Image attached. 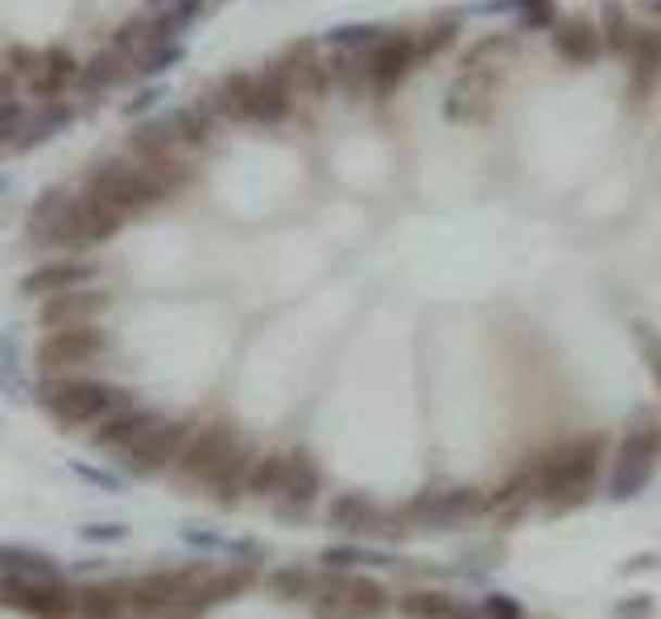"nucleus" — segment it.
Here are the masks:
<instances>
[{"mask_svg":"<svg viewBox=\"0 0 661 619\" xmlns=\"http://www.w3.org/2000/svg\"><path fill=\"white\" fill-rule=\"evenodd\" d=\"M330 529H344V533H372V525L381 520L376 504L364 492H344L330 500L327 508Z\"/></svg>","mask_w":661,"mask_h":619,"instance_id":"17","label":"nucleus"},{"mask_svg":"<svg viewBox=\"0 0 661 619\" xmlns=\"http://www.w3.org/2000/svg\"><path fill=\"white\" fill-rule=\"evenodd\" d=\"M344 591H348V578H323L319 586H314V616L319 619H339L344 616Z\"/></svg>","mask_w":661,"mask_h":619,"instance_id":"32","label":"nucleus"},{"mask_svg":"<svg viewBox=\"0 0 661 619\" xmlns=\"http://www.w3.org/2000/svg\"><path fill=\"white\" fill-rule=\"evenodd\" d=\"M633 339H637L640 359L649 364V371H653V380H658L661 389V334L653 327H645V323H633Z\"/></svg>","mask_w":661,"mask_h":619,"instance_id":"37","label":"nucleus"},{"mask_svg":"<svg viewBox=\"0 0 661 619\" xmlns=\"http://www.w3.org/2000/svg\"><path fill=\"white\" fill-rule=\"evenodd\" d=\"M645 566H661V554H640V557H633L628 574H633V570H645Z\"/></svg>","mask_w":661,"mask_h":619,"instance_id":"49","label":"nucleus"},{"mask_svg":"<svg viewBox=\"0 0 661 619\" xmlns=\"http://www.w3.org/2000/svg\"><path fill=\"white\" fill-rule=\"evenodd\" d=\"M479 508H484L479 492H472V488H454V492L422 495V500H413L410 516H417V520H422V525H431V529H442V525L463 520V516L479 513Z\"/></svg>","mask_w":661,"mask_h":619,"instance_id":"15","label":"nucleus"},{"mask_svg":"<svg viewBox=\"0 0 661 619\" xmlns=\"http://www.w3.org/2000/svg\"><path fill=\"white\" fill-rule=\"evenodd\" d=\"M356 561H381V557L364 554V549H351V545H330L327 554H323V566H327V570H348Z\"/></svg>","mask_w":661,"mask_h":619,"instance_id":"40","label":"nucleus"},{"mask_svg":"<svg viewBox=\"0 0 661 619\" xmlns=\"http://www.w3.org/2000/svg\"><path fill=\"white\" fill-rule=\"evenodd\" d=\"M21 611H29V616H38V619H71L75 616V591H71V586H62L59 578L29 582Z\"/></svg>","mask_w":661,"mask_h":619,"instance_id":"16","label":"nucleus"},{"mask_svg":"<svg viewBox=\"0 0 661 619\" xmlns=\"http://www.w3.org/2000/svg\"><path fill=\"white\" fill-rule=\"evenodd\" d=\"M323 488V471H319V463L310 458L307 451H294L286 454V483H282V492L289 504H310L314 495Z\"/></svg>","mask_w":661,"mask_h":619,"instance_id":"19","label":"nucleus"},{"mask_svg":"<svg viewBox=\"0 0 661 619\" xmlns=\"http://www.w3.org/2000/svg\"><path fill=\"white\" fill-rule=\"evenodd\" d=\"M103 351H108V334L91 323H79V327H59L50 339H41L38 364L46 371H62L75 364H91Z\"/></svg>","mask_w":661,"mask_h":619,"instance_id":"7","label":"nucleus"},{"mask_svg":"<svg viewBox=\"0 0 661 619\" xmlns=\"http://www.w3.org/2000/svg\"><path fill=\"white\" fill-rule=\"evenodd\" d=\"M442 619H484V616H479V607H463V603H454Z\"/></svg>","mask_w":661,"mask_h":619,"instance_id":"48","label":"nucleus"},{"mask_svg":"<svg viewBox=\"0 0 661 619\" xmlns=\"http://www.w3.org/2000/svg\"><path fill=\"white\" fill-rule=\"evenodd\" d=\"M624 59H628V100L640 103L661 75V25H645V29L637 25Z\"/></svg>","mask_w":661,"mask_h":619,"instance_id":"11","label":"nucleus"},{"mask_svg":"<svg viewBox=\"0 0 661 619\" xmlns=\"http://www.w3.org/2000/svg\"><path fill=\"white\" fill-rule=\"evenodd\" d=\"M79 536L83 541H96V545H103V541H124V536H128V525H116V520H108V525H83Z\"/></svg>","mask_w":661,"mask_h":619,"instance_id":"42","label":"nucleus"},{"mask_svg":"<svg viewBox=\"0 0 661 619\" xmlns=\"http://www.w3.org/2000/svg\"><path fill=\"white\" fill-rule=\"evenodd\" d=\"M75 611L83 619H121L124 616V595L112 586H87L75 598Z\"/></svg>","mask_w":661,"mask_h":619,"instance_id":"26","label":"nucleus"},{"mask_svg":"<svg viewBox=\"0 0 661 619\" xmlns=\"http://www.w3.org/2000/svg\"><path fill=\"white\" fill-rule=\"evenodd\" d=\"M516 17L521 25H529V29H550L554 25V0H513Z\"/></svg>","mask_w":661,"mask_h":619,"instance_id":"38","label":"nucleus"},{"mask_svg":"<svg viewBox=\"0 0 661 619\" xmlns=\"http://www.w3.org/2000/svg\"><path fill=\"white\" fill-rule=\"evenodd\" d=\"M4 62H13V75H29V71H41V54H29V50H21V46H13Z\"/></svg>","mask_w":661,"mask_h":619,"instance_id":"47","label":"nucleus"},{"mask_svg":"<svg viewBox=\"0 0 661 619\" xmlns=\"http://www.w3.org/2000/svg\"><path fill=\"white\" fill-rule=\"evenodd\" d=\"M661 454V430L653 417H637L616 446V463H612V500H633V495L649 483L653 463Z\"/></svg>","mask_w":661,"mask_h":619,"instance_id":"5","label":"nucleus"},{"mask_svg":"<svg viewBox=\"0 0 661 619\" xmlns=\"http://www.w3.org/2000/svg\"><path fill=\"white\" fill-rule=\"evenodd\" d=\"M87 87H103V83L121 79V50H103L96 59L87 62V71H79Z\"/></svg>","mask_w":661,"mask_h":619,"instance_id":"35","label":"nucleus"},{"mask_svg":"<svg viewBox=\"0 0 661 619\" xmlns=\"http://www.w3.org/2000/svg\"><path fill=\"white\" fill-rule=\"evenodd\" d=\"M0 389L9 392L13 401H25V396H29V384H25V376H21L17 339H13V334L0 339Z\"/></svg>","mask_w":661,"mask_h":619,"instance_id":"29","label":"nucleus"},{"mask_svg":"<svg viewBox=\"0 0 661 619\" xmlns=\"http://www.w3.org/2000/svg\"><path fill=\"white\" fill-rule=\"evenodd\" d=\"M550 41H554L558 59L571 62V66H591V62H599V54H603L599 25L591 17H583V13L558 17L554 25H550Z\"/></svg>","mask_w":661,"mask_h":619,"instance_id":"10","label":"nucleus"},{"mask_svg":"<svg viewBox=\"0 0 661 619\" xmlns=\"http://www.w3.org/2000/svg\"><path fill=\"white\" fill-rule=\"evenodd\" d=\"M75 75H79V62L71 59L62 46H50V50L41 54V71H38V79H34V91H38L41 100H54Z\"/></svg>","mask_w":661,"mask_h":619,"instance_id":"21","label":"nucleus"},{"mask_svg":"<svg viewBox=\"0 0 661 619\" xmlns=\"http://www.w3.org/2000/svg\"><path fill=\"white\" fill-rule=\"evenodd\" d=\"M66 121H71V108H66V103H54V108H46V116H38V121L29 124V128H21L25 137H17V149H29V144H38V141H50V137H54V132H59Z\"/></svg>","mask_w":661,"mask_h":619,"instance_id":"31","label":"nucleus"},{"mask_svg":"<svg viewBox=\"0 0 661 619\" xmlns=\"http://www.w3.org/2000/svg\"><path fill=\"white\" fill-rule=\"evenodd\" d=\"M599 38H603V50H612V54H624L628 50V41L637 34V25L628 17V9L616 4V0H603V9H599Z\"/></svg>","mask_w":661,"mask_h":619,"instance_id":"24","label":"nucleus"},{"mask_svg":"<svg viewBox=\"0 0 661 619\" xmlns=\"http://www.w3.org/2000/svg\"><path fill=\"white\" fill-rule=\"evenodd\" d=\"M190 442V426L186 421H158L153 430H145L133 446H128V467L137 475L162 471L165 463H174L183 446Z\"/></svg>","mask_w":661,"mask_h":619,"instance_id":"9","label":"nucleus"},{"mask_svg":"<svg viewBox=\"0 0 661 619\" xmlns=\"http://www.w3.org/2000/svg\"><path fill=\"white\" fill-rule=\"evenodd\" d=\"M289 108H294V87H289L286 71H282V62L265 71V75H257L252 79V91H248V103H245V116L257 124H277L289 116Z\"/></svg>","mask_w":661,"mask_h":619,"instance_id":"12","label":"nucleus"},{"mask_svg":"<svg viewBox=\"0 0 661 619\" xmlns=\"http://www.w3.org/2000/svg\"><path fill=\"white\" fill-rule=\"evenodd\" d=\"M269 595L286 598V603H298V598L314 595V578H310L307 566H277L273 574L265 578Z\"/></svg>","mask_w":661,"mask_h":619,"instance_id":"25","label":"nucleus"},{"mask_svg":"<svg viewBox=\"0 0 661 619\" xmlns=\"http://www.w3.org/2000/svg\"><path fill=\"white\" fill-rule=\"evenodd\" d=\"M100 268L91 261H50V265L29 268L21 277V293L29 298H50V293H66V289H79L87 281H96Z\"/></svg>","mask_w":661,"mask_h":619,"instance_id":"14","label":"nucleus"},{"mask_svg":"<svg viewBox=\"0 0 661 619\" xmlns=\"http://www.w3.org/2000/svg\"><path fill=\"white\" fill-rule=\"evenodd\" d=\"M158 426V417L153 413H141V409H116L103 417L100 433H96V446H133L145 430H153Z\"/></svg>","mask_w":661,"mask_h":619,"instance_id":"18","label":"nucleus"},{"mask_svg":"<svg viewBox=\"0 0 661 619\" xmlns=\"http://www.w3.org/2000/svg\"><path fill=\"white\" fill-rule=\"evenodd\" d=\"M413 66H417V34H385L369 50L364 75H369V87L376 96H389L406 83Z\"/></svg>","mask_w":661,"mask_h":619,"instance_id":"6","label":"nucleus"},{"mask_svg":"<svg viewBox=\"0 0 661 619\" xmlns=\"http://www.w3.org/2000/svg\"><path fill=\"white\" fill-rule=\"evenodd\" d=\"M484 100H488V83L479 71H463V79L447 91V116L451 121H472L484 112Z\"/></svg>","mask_w":661,"mask_h":619,"instance_id":"22","label":"nucleus"},{"mask_svg":"<svg viewBox=\"0 0 661 619\" xmlns=\"http://www.w3.org/2000/svg\"><path fill=\"white\" fill-rule=\"evenodd\" d=\"M645 13H653V17H661V0H637Z\"/></svg>","mask_w":661,"mask_h":619,"instance_id":"51","label":"nucleus"},{"mask_svg":"<svg viewBox=\"0 0 661 619\" xmlns=\"http://www.w3.org/2000/svg\"><path fill=\"white\" fill-rule=\"evenodd\" d=\"M174 141H178V137L170 132V124H145V128L133 132V149L145 153V157H153V162L165 157V149H170Z\"/></svg>","mask_w":661,"mask_h":619,"instance_id":"34","label":"nucleus"},{"mask_svg":"<svg viewBox=\"0 0 661 619\" xmlns=\"http://www.w3.org/2000/svg\"><path fill=\"white\" fill-rule=\"evenodd\" d=\"M21 124H25V112H21V103L0 100V141H9V137L17 141Z\"/></svg>","mask_w":661,"mask_h":619,"instance_id":"43","label":"nucleus"},{"mask_svg":"<svg viewBox=\"0 0 661 619\" xmlns=\"http://www.w3.org/2000/svg\"><path fill=\"white\" fill-rule=\"evenodd\" d=\"M170 128H174L178 141H190V144L207 141V132H211V112H207V103H199V108H183V112L170 121Z\"/></svg>","mask_w":661,"mask_h":619,"instance_id":"33","label":"nucleus"},{"mask_svg":"<svg viewBox=\"0 0 661 619\" xmlns=\"http://www.w3.org/2000/svg\"><path fill=\"white\" fill-rule=\"evenodd\" d=\"M71 471L83 475L87 483H96V488H103V492H121L124 483L116 479V475H108V471H91V467H83V463H71Z\"/></svg>","mask_w":661,"mask_h":619,"instance_id":"45","label":"nucleus"},{"mask_svg":"<svg viewBox=\"0 0 661 619\" xmlns=\"http://www.w3.org/2000/svg\"><path fill=\"white\" fill-rule=\"evenodd\" d=\"M389 607V591L372 578H348V591H344V616L339 619H376Z\"/></svg>","mask_w":661,"mask_h":619,"instance_id":"20","label":"nucleus"},{"mask_svg":"<svg viewBox=\"0 0 661 619\" xmlns=\"http://www.w3.org/2000/svg\"><path fill=\"white\" fill-rule=\"evenodd\" d=\"M165 190H170V186H165L149 165L137 169V165H124V162H103L87 174V194L112 203L116 211H124V215H128V211H141V206L162 203Z\"/></svg>","mask_w":661,"mask_h":619,"instance_id":"3","label":"nucleus"},{"mask_svg":"<svg viewBox=\"0 0 661 619\" xmlns=\"http://www.w3.org/2000/svg\"><path fill=\"white\" fill-rule=\"evenodd\" d=\"M25 591H29V578L13 574V570H0V603H4V607H21V603H25Z\"/></svg>","mask_w":661,"mask_h":619,"instance_id":"41","label":"nucleus"},{"mask_svg":"<svg viewBox=\"0 0 661 619\" xmlns=\"http://www.w3.org/2000/svg\"><path fill=\"white\" fill-rule=\"evenodd\" d=\"M128 607H133L137 616H162V611H170L153 591H145L141 582H137V591H133V598H128Z\"/></svg>","mask_w":661,"mask_h":619,"instance_id":"44","label":"nucleus"},{"mask_svg":"<svg viewBox=\"0 0 661 619\" xmlns=\"http://www.w3.org/2000/svg\"><path fill=\"white\" fill-rule=\"evenodd\" d=\"M645 616H653V598L649 595H637L616 607V619H645Z\"/></svg>","mask_w":661,"mask_h":619,"instance_id":"46","label":"nucleus"},{"mask_svg":"<svg viewBox=\"0 0 661 619\" xmlns=\"http://www.w3.org/2000/svg\"><path fill=\"white\" fill-rule=\"evenodd\" d=\"M479 616L484 619H525V607H521L513 595H484Z\"/></svg>","mask_w":661,"mask_h":619,"instance_id":"39","label":"nucleus"},{"mask_svg":"<svg viewBox=\"0 0 661 619\" xmlns=\"http://www.w3.org/2000/svg\"><path fill=\"white\" fill-rule=\"evenodd\" d=\"M153 100H158V91H145V96H137V103H128V112H141V108H149Z\"/></svg>","mask_w":661,"mask_h":619,"instance_id":"50","label":"nucleus"},{"mask_svg":"<svg viewBox=\"0 0 661 619\" xmlns=\"http://www.w3.org/2000/svg\"><path fill=\"white\" fill-rule=\"evenodd\" d=\"M282 483H286V454H265V458H257V463L248 467L245 488L252 495H277Z\"/></svg>","mask_w":661,"mask_h":619,"instance_id":"27","label":"nucleus"},{"mask_svg":"<svg viewBox=\"0 0 661 619\" xmlns=\"http://www.w3.org/2000/svg\"><path fill=\"white\" fill-rule=\"evenodd\" d=\"M121 224H124V211H116L112 203H103V199L83 190L79 199H62L59 215H54V224L46 231V240L66 248H91L112 240V236L121 231Z\"/></svg>","mask_w":661,"mask_h":619,"instance_id":"2","label":"nucleus"},{"mask_svg":"<svg viewBox=\"0 0 661 619\" xmlns=\"http://www.w3.org/2000/svg\"><path fill=\"white\" fill-rule=\"evenodd\" d=\"M454 34H459V17H438L431 29H422V34H417V62L442 54L454 41Z\"/></svg>","mask_w":661,"mask_h":619,"instance_id":"30","label":"nucleus"},{"mask_svg":"<svg viewBox=\"0 0 661 619\" xmlns=\"http://www.w3.org/2000/svg\"><path fill=\"white\" fill-rule=\"evenodd\" d=\"M240 451V442H236V433H232V426H224V421H215V426H207V430L190 433V442L183 446V454H178V467H183L190 479H203V483H211L215 475L227 467V458Z\"/></svg>","mask_w":661,"mask_h":619,"instance_id":"8","label":"nucleus"},{"mask_svg":"<svg viewBox=\"0 0 661 619\" xmlns=\"http://www.w3.org/2000/svg\"><path fill=\"white\" fill-rule=\"evenodd\" d=\"M603 454H608V438L603 433L571 438L566 446H558V451H550L537 463L529 483L550 504V513H571V508H578L591 495V483H596Z\"/></svg>","mask_w":661,"mask_h":619,"instance_id":"1","label":"nucleus"},{"mask_svg":"<svg viewBox=\"0 0 661 619\" xmlns=\"http://www.w3.org/2000/svg\"><path fill=\"white\" fill-rule=\"evenodd\" d=\"M41 405L54 413L59 426H79L91 417H108L128 405V392L100 380H54L41 389Z\"/></svg>","mask_w":661,"mask_h":619,"instance_id":"4","label":"nucleus"},{"mask_svg":"<svg viewBox=\"0 0 661 619\" xmlns=\"http://www.w3.org/2000/svg\"><path fill=\"white\" fill-rule=\"evenodd\" d=\"M381 38H385V29H376V25H344V29H330V34H327V41H330V46H339V50L376 46Z\"/></svg>","mask_w":661,"mask_h":619,"instance_id":"36","label":"nucleus"},{"mask_svg":"<svg viewBox=\"0 0 661 619\" xmlns=\"http://www.w3.org/2000/svg\"><path fill=\"white\" fill-rule=\"evenodd\" d=\"M0 570H13L29 582H46V578H59V561L25 545H0Z\"/></svg>","mask_w":661,"mask_h":619,"instance_id":"23","label":"nucleus"},{"mask_svg":"<svg viewBox=\"0 0 661 619\" xmlns=\"http://www.w3.org/2000/svg\"><path fill=\"white\" fill-rule=\"evenodd\" d=\"M397 607L406 619H442L454 607V598L447 591H410V595H401Z\"/></svg>","mask_w":661,"mask_h":619,"instance_id":"28","label":"nucleus"},{"mask_svg":"<svg viewBox=\"0 0 661 619\" xmlns=\"http://www.w3.org/2000/svg\"><path fill=\"white\" fill-rule=\"evenodd\" d=\"M108 306V293L103 289H66V293H50L38 310L41 327H79L91 323L100 310Z\"/></svg>","mask_w":661,"mask_h":619,"instance_id":"13","label":"nucleus"}]
</instances>
